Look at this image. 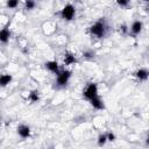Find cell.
<instances>
[{"label":"cell","mask_w":149,"mask_h":149,"mask_svg":"<svg viewBox=\"0 0 149 149\" xmlns=\"http://www.w3.org/2000/svg\"><path fill=\"white\" fill-rule=\"evenodd\" d=\"M105 30H106V26L102 21H97L95 23H93L91 27H90V33L94 36H97L98 38H101L104 37L105 35Z\"/></svg>","instance_id":"obj_1"},{"label":"cell","mask_w":149,"mask_h":149,"mask_svg":"<svg viewBox=\"0 0 149 149\" xmlns=\"http://www.w3.org/2000/svg\"><path fill=\"white\" fill-rule=\"evenodd\" d=\"M74 15H76V8L71 3L65 5L61 10V17L65 21H71L74 17Z\"/></svg>","instance_id":"obj_2"},{"label":"cell","mask_w":149,"mask_h":149,"mask_svg":"<svg viewBox=\"0 0 149 149\" xmlns=\"http://www.w3.org/2000/svg\"><path fill=\"white\" fill-rule=\"evenodd\" d=\"M83 95L87 100H91L92 98L97 97L98 95V86H97V84L95 83H90L85 87V90L83 91Z\"/></svg>","instance_id":"obj_3"},{"label":"cell","mask_w":149,"mask_h":149,"mask_svg":"<svg viewBox=\"0 0 149 149\" xmlns=\"http://www.w3.org/2000/svg\"><path fill=\"white\" fill-rule=\"evenodd\" d=\"M71 77V71L70 70H62L57 73V78H56V81H57V85L58 86H65L69 81Z\"/></svg>","instance_id":"obj_4"},{"label":"cell","mask_w":149,"mask_h":149,"mask_svg":"<svg viewBox=\"0 0 149 149\" xmlns=\"http://www.w3.org/2000/svg\"><path fill=\"white\" fill-rule=\"evenodd\" d=\"M17 134L22 139H27L30 136V127L27 125H20L17 127Z\"/></svg>","instance_id":"obj_5"},{"label":"cell","mask_w":149,"mask_h":149,"mask_svg":"<svg viewBox=\"0 0 149 149\" xmlns=\"http://www.w3.org/2000/svg\"><path fill=\"white\" fill-rule=\"evenodd\" d=\"M90 102H91V105L93 106V108H95V109H104L105 108V105H104V101L101 100V98L99 97V95H97V97H94V98H92L91 100H88Z\"/></svg>","instance_id":"obj_6"},{"label":"cell","mask_w":149,"mask_h":149,"mask_svg":"<svg viewBox=\"0 0 149 149\" xmlns=\"http://www.w3.org/2000/svg\"><path fill=\"white\" fill-rule=\"evenodd\" d=\"M45 68L50 71V72H52V73H58L59 72V65H58V63L56 62V61H49V62H47L45 64Z\"/></svg>","instance_id":"obj_7"},{"label":"cell","mask_w":149,"mask_h":149,"mask_svg":"<svg viewBox=\"0 0 149 149\" xmlns=\"http://www.w3.org/2000/svg\"><path fill=\"white\" fill-rule=\"evenodd\" d=\"M142 28H143V23L141 21H134L130 26V31L134 34V35H137L142 31Z\"/></svg>","instance_id":"obj_8"},{"label":"cell","mask_w":149,"mask_h":149,"mask_svg":"<svg viewBox=\"0 0 149 149\" xmlns=\"http://www.w3.org/2000/svg\"><path fill=\"white\" fill-rule=\"evenodd\" d=\"M9 37H10V31L7 27L2 28L0 30V42L1 43H7L9 41Z\"/></svg>","instance_id":"obj_9"},{"label":"cell","mask_w":149,"mask_h":149,"mask_svg":"<svg viewBox=\"0 0 149 149\" xmlns=\"http://www.w3.org/2000/svg\"><path fill=\"white\" fill-rule=\"evenodd\" d=\"M12 79H13V77H12L10 74H8V73H2V74H0V86H1V87L7 86V85L12 81Z\"/></svg>","instance_id":"obj_10"},{"label":"cell","mask_w":149,"mask_h":149,"mask_svg":"<svg viewBox=\"0 0 149 149\" xmlns=\"http://www.w3.org/2000/svg\"><path fill=\"white\" fill-rule=\"evenodd\" d=\"M63 62H64V64H65V65H72V64H74V63L77 62V59H76V57H74L72 54L66 52V54L64 55Z\"/></svg>","instance_id":"obj_11"},{"label":"cell","mask_w":149,"mask_h":149,"mask_svg":"<svg viewBox=\"0 0 149 149\" xmlns=\"http://www.w3.org/2000/svg\"><path fill=\"white\" fill-rule=\"evenodd\" d=\"M136 78L140 79V80H147L148 79V76H149V72L147 69H139L135 73Z\"/></svg>","instance_id":"obj_12"},{"label":"cell","mask_w":149,"mask_h":149,"mask_svg":"<svg viewBox=\"0 0 149 149\" xmlns=\"http://www.w3.org/2000/svg\"><path fill=\"white\" fill-rule=\"evenodd\" d=\"M28 99H29L31 102H37V101L40 100V92H38L37 90L31 91V92L29 93V95H28Z\"/></svg>","instance_id":"obj_13"},{"label":"cell","mask_w":149,"mask_h":149,"mask_svg":"<svg viewBox=\"0 0 149 149\" xmlns=\"http://www.w3.org/2000/svg\"><path fill=\"white\" fill-rule=\"evenodd\" d=\"M35 6H36L35 0H26V1H24V9H27V10L34 9Z\"/></svg>","instance_id":"obj_14"},{"label":"cell","mask_w":149,"mask_h":149,"mask_svg":"<svg viewBox=\"0 0 149 149\" xmlns=\"http://www.w3.org/2000/svg\"><path fill=\"white\" fill-rule=\"evenodd\" d=\"M6 5L8 8H16L19 6V0H7Z\"/></svg>","instance_id":"obj_15"},{"label":"cell","mask_w":149,"mask_h":149,"mask_svg":"<svg viewBox=\"0 0 149 149\" xmlns=\"http://www.w3.org/2000/svg\"><path fill=\"white\" fill-rule=\"evenodd\" d=\"M106 142H107L106 134H100L99 137H98V144H99V146H104Z\"/></svg>","instance_id":"obj_16"},{"label":"cell","mask_w":149,"mask_h":149,"mask_svg":"<svg viewBox=\"0 0 149 149\" xmlns=\"http://www.w3.org/2000/svg\"><path fill=\"white\" fill-rule=\"evenodd\" d=\"M93 56H94V52L91 51V50H87V51L83 52V57L86 58V59H91V58H93Z\"/></svg>","instance_id":"obj_17"},{"label":"cell","mask_w":149,"mask_h":149,"mask_svg":"<svg viewBox=\"0 0 149 149\" xmlns=\"http://www.w3.org/2000/svg\"><path fill=\"white\" fill-rule=\"evenodd\" d=\"M115 2L120 7H127L129 5V0H115Z\"/></svg>","instance_id":"obj_18"},{"label":"cell","mask_w":149,"mask_h":149,"mask_svg":"<svg viewBox=\"0 0 149 149\" xmlns=\"http://www.w3.org/2000/svg\"><path fill=\"white\" fill-rule=\"evenodd\" d=\"M106 137H107V141H114L115 140V134L114 133H112V132H109V133H107L106 134Z\"/></svg>","instance_id":"obj_19"},{"label":"cell","mask_w":149,"mask_h":149,"mask_svg":"<svg viewBox=\"0 0 149 149\" xmlns=\"http://www.w3.org/2000/svg\"><path fill=\"white\" fill-rule=\"evenodd\" d=\"M143 1H144V2H149V0H143Z\"/></svg>","instance_id":"obj_20"}]
</instances>
